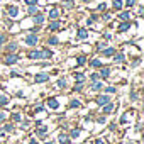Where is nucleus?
<instances>
[{"instance_id":"28","label":"nucleus","mask_w":144,"mask_h":144,"mask_svg":"<svg viewBox=\"0 0 144 144\" xmlns=\"http://www.w3.org/2000/svg\"><path fill=\"white\" fill-rule=\"evenodd\" d=\"M107 93H115V88L114 86H107Z\"/></svg>"},{"instance_id":"16","label":"nucleus","mask_w":144,"mask_h":144,"mask_svg":"<svg viewBox=\"0 0 144 144\" xmlns=\"http://www.w3.org/2000/svg\"><path fill=\"white\" fill-rule=\"evenodd\" d=\"M102 86H104V85H102V83H100V81H95V83H93V85H92V90H100V88H102Z\"/></svg>"},{"instance_id":"40","label":"nucleus","mask_w":144,"mask_h":144,"mask_svg":"<svg viewBox=\"0 0 144 144\" xmlns=\"http://www.w3.org/2000/svg\"><path fill=\"white\" fill-rule=\"evenodd\" d=\"M95 144H105V143H104L102 139H98V141H97V143H95Z\"/></svg>"},{"instance_id":"6","label":"nucleus","mask_w":144,"mask_h":144,"mask_svg":"<svg viewBox=\"0 0 144 144\" xmlns=\"http://www.w3.org/2000/svg\"><path fill=\"white\" fill-rule=\"evenodd\" d=\"M17 59H19L17 56H14V54H9V56L5 58V63H7V65H14V63H17Z\"/></svg>"},{"instance_id":"23","label":"nucleus","mask_w":144,"mask_h":144,"mask_svg":"<svg viewBox=\"0 0 144 144\" xmlns=\"http://www.w3.org/2000/svg\"><path fill=\"white\" fill-rule=\"evenodd\" d=\"M75 78H76V80H78L80 83L83 81V75H81V73H76V75H75Z\"/></svg>"},{"instance_id":"39","label":"nucleus","mask_w":144,"mask_h":144,"mask_svg":"<svg viewBox=\"0 0 144 144\" xmlns=\"http://www.w3.org/2000/svg\"><path fill=\"white\" fill-rule=\"evenodd\" d=\"M29 144H39V143H37L36 139H31V143H29Z\"/></svg>"},{"instance_id":"27","label":"nucleus","mask_w":144,"mask_h":144,"mask_svg":"<svg viewBox=\"0 0 144 144\" xmlns=\"http://www.w3.org/2000/svg\"><path fill=\"white\" fill-rule=\"evenodd\" d=\"M12 119H14L15 122H19V120H20V115H19V114H14V115H12Z\"/></svg>"},{"instance_id":"37","label":"nucleus","mask_w":144,"mask_h":144,"mask_svg":"<svg viewBox=\"0 0 144 144\" xmlns=\"http://www.w3.org/2000/svg\"><path fill=\"white\" fill-rule=\"evenodd\" d=\"M3 42H5V36H3V34H0V44H3Z\"/></svg>"},{"instance_id":"14","label":"nucleus","mask_w":144,"mask_h":144,"mask_svg":"<svg viewBox=\"0 0 144 144\" xmlns=\"http://www.w3.org/2000/svg\"><path fill=\"white\" fill-rule=\"evenodd\" d=\"M131 27V22H124V24H120V27H119V31H127Z\"/></svg>"},{"instance_id":"17","label":"nucleus","mask_w":144,"mask_h":144,"mask_svg":"<svg viewBox=\"0 0 144 144\" xmlns=\"http://www.w3.org/2000/svg\"><path fill=\"white\" fill-rule=\"evenodd\" d=\"M92 66H95V68H100V66H102V61H100V59H93V61H92Z\"/></svg>"},{"instance_id":"20","label":"nucleus","mask_w":144,"mask_h":144,"mask_svg":"<svg viewBox=\"0 0 144 144\" xmlns=\"http://www.w3.org/2000/svg\"><path fill=\"white\" fill-rule=\"evenodd\" d=\"M114 7L115 9H122V2L120 0H114Z\"/></svg>"},{"instance_id":"41","label":"nucleus","mask_w":144,"mask_h":144,"mask_svg":"<svg viewBox=\"0 0 144 144\" xmlns=\"http://www.w3.org/2000/svg\"><path fill=\"white\" fill-rule=\"evenodd\" d=\"M5 119V114H0V120H3Z\"/></svg>"},{"instance_id":"30","label":"nucleus","mask_w":144,"mask_h":144,"mask_svg":"<svg viewBox=\"0 0 144 144\" xmlns=\"http://www.w3.org/2000/svg\"><path fill=\"white\" fill-rule=\"evenodd\" d=\"M49 44H58V39H56V37H51V39H49Z\"/></svg>"},{"instance_id":"38","label":"nucleus","mask_w":144,"mask_h":144,"mask_svg":"<svg viewBox=\"0 0 144 144\" xmlns=\"http://www.w3.org/2000/svg\"><path fill=\"white\" fill-rule=\"evenodd\" d=\"M90 78H92V80H93V81H97V78H98V75H95V73H93V75H92V76H90Z\"/></svg>"},{"instance_id":"13","label":"nucleus","mask_w":144,"mask_h":144,"mask_svg":"<svg viewBox=\"0 0 144 144\" xmlns=\"http://www.w3.org/2000/svg\"><path fill=\"white\" fill-rule=\"evenodd\" d=\"M58 15H59V12H58L56 9H53V10H49V17H51V19H56Z\"/></svg>"},{"instance_id":"1","label":"nucleus","mask_w":144,"mask_h":144,"mask_svg":"<svg viewBox=\"0 0 144 144\" xmlns=\"http://www.w3.org/2000/svg\"><path fill=\"white\" fill-rule=\"evenodd\" d=\"M51 51L49 49H44V51H31L29 53V58L31 59H41V58H51Z\"/></svg>"},{"instance_id":"29","label":"nucleus","mask_w":144,"mask_h":144,"mask_svg":"<svg viewBox=\"0 0 144 144\" xmlns=\"http://www.w3.org/2000/svg\"><path fill=\"white\" fill-rule=\"evenodd\" d=\"M120 17H122V19H129V17H131V14H129V12H124Z\"/></svg>"},{"instance_id":"2","label":"nucleus","mask_w":144,"mask_h":144,"mask_svg":"<svg viewBox=\"0 0 144 144\" xmlns=\"http://www.w3.org/2000/svg\"><path fill=\"white\" fill-rule=\"evenodd\" d=\"M48 80H49V75H46V73L36 75V83H42V81H48Z\"/></svg>"},{"instance_id":"22","label":"nucleus","mask_w":144,"mask_h":144,"mask_svg":"<svg viewBox=\"0 0 144 144\" xmlns=\"http://www.w3.org/2000/svg\"><path fill=\"white\" fill-rule=\"evenodd\" d=\"M29 14H34V15L37 14V9H36V5H31V7H29Z\"/></svg>"},{"instance_id":"44","label":"nucleus","mask_w":144,"mask_h":144,"mask_svg":"<svg viewBox=\"0 0 144 144\" xmlns=\"http://www.w3.org/2000/svg\"><path fill=\"white\" fill-rule=\"evenodd\" d=\"M129 144H132V143H129Z\"/></svg>"},{"instance_id":"19","label":"nucleus","mask_w":144,"mask_h":144,"mask_svg":"<svg viewBox=\"0 0 144 144\" xmlns=\"http://www.w3.org/2000/svg\"><path fill=\"white\" fill-rule=\"evenodd\" d=\"M124 61V54H115V63H122Z\"/></svg>"},{"instance_id":"33","label":"nucleus","mask_w":144,"mask_h":144,"mask_svg":"<svg viewBox=\"0 0 144 144\" xmlns=\"http://www.w3.org/2000/svg\"><path fill=\"white\" fill-rule=\"evenodd\" d=\"M71 107H80V102H78V100H73V102H71Z\"/></svg>"},{"instance_id":"12","label":"nucleus","mask_w":144,"mask_h":144,"mask_svg":"<svg viewBox=\"0 0 144 144\" xmlns=\"http://www.w3.org/2000/svg\"><path fill=\"white\" fill-rule=\"evenodd\" d=\"M114 53H115V49H114V48H107V49L104 51V56H112Z\"/></svg>"},{"instance_id":"35","label":"nucleus","mask_w":144,"mask_h":144,"mask_svg":"<svg viewBox=\"0 0 144 144\" xmlns=\"http://www.w3.org/2000/svg\"><path fill=\"white\" fill-rule=\"evenodd\" d=\"M15 48H17V44H10L9 46V51H15Z\"/></svg>"},{"instance_id":"25","label":"nucleus","mask_w":144,"mask_h":144,"mask_svg":"<svg viewBox=\"0 0 144 144\" xmlns=\"http://www.w3.org/2000/svg\"><path fill=\"white\" fill-rule=\"evenodd\" d=\"M78 136H80V131H78V129L71 131V137H78Z\"/></svg>"},{"instance_id":"10","label":"nucleus","mask_w":144,"mask_h":144,"mask_svg":"<svg viewBox=\"0 0 144 144\" xmlns=\"http://www.w3.org/2000/svg\"><path fill=\"white\" fill-rule=\"evenodd\" d=\"M86 36H88V32H86L85 29H80V31H78V37H80V39H86Z\"/></svg>"},{"instance_id":"5","label":"nucleus","mask_w":144,"mask_h":144,"mask_svg":"<svg viewBox=\"0 0 144 144\" xmlns=\"http://www.w3.org/2000/svg\"><path fill=\"white\" fill-rule=\"evenodd\" d=\"M108 100H110V98H108L107 95H100V97H98V98H97V104H98V105H102V107H104V105H105V104H108Z\"/></svg>"},{"instance_id":"34","label":"nucleus","mask_w":144,"mask_h":144,"mask_svg":"<svg viewBox=\"0 0 144 144\" xmlns=\"http://www.w3.org/2000/svg\"><path fill=\"white\" fill-rule=\"evenodd\" d=\"M105 9H107L105 3H100V5H98V10H105Z\"/></svg>"},{"instance_id":"9","label":"nucleus","mask_w":144,"mask_h":144,"mask_svg":"<svg viewBox=\"0 0 144 144\" xmlns=\"http://www.w3.org/2000/svg\"><path fill=\"white\" fill-rule=\"evenodd\" d=\"M112 108H114V104H105V107H104V114H108V112H112Z\"/></svg>"},{"instance_id":"18","label":"nucleus","mask_w":144,"mask_h":144,"mask_svg":"<svg viewBox=\"0 0 144 144\" xmlns=\"http://www.w3.org/2000/svg\"><path fill=\"white\" fill-rule=\"evenodd\" d=\"M34 20H36L37 24H41V22H44V15H41V14H37V15H36V19H34Z\"/></svg>"},{"instance_id":"42","label":"nucleus","mask_w":144,"mask_h":144,"mask_svg":"<svg viewBox=\"0 0 144 144\" xmlns=\"http://www.w3.org/2000/svg\"><path fill=\"white\" fill-rule=\"evenodd\" d=\"M46 144H54V143H51V141H49V143H46Z\"/></svg>"},{"instance_id":"3","label":"nucleus","mask_w":144,"mask_h":144,"mask_svg":"<svg viewBox=\"0 0 144 144\" xmlns=\"http://www.w3.org/2000/svg\"><path fill=\"white\" fill-rule=\"evenodd\" d=\"M7 12H9V15H10V17H17V15H19V10H17V7H15V5H10V7L7 9Z\"/></svg>"},{"instance_id":"8","label":"nucleus","mask_w":144,"mask_h":144,"mask_svg":"<svg viewBox=\"0 0 144 144\" xmlns=\"http://www.w3.org/2000/svg\"><path fill=\"white\" fill-rule=\"evenodd\" d=\"M59 143H61V144H68V143H70V137L65 136V134H61V136H59Z\"/></svg>"},{"instance_id":"21","label":"nucleus","mask_w":144,"mask_h":144,"mask_svg":"<svg viewBox=\"0 0 144 144\" xmlns=\"http://www.w3.org/2000/svg\"><path fill=\"white\" fill-rule=\"evenodd\" d=\"M9 104V98L7 97H0V105H7Z\"/></svg>"},{"instance_id":"4","label":"nucleus","mask_w":144,"mask_h":144,"mask_svg":"<svg viewBox=\"0 0 144 144\" xmlns=\"http://www.w3.org/2000/svg\"><path fill=\"white\" fill-rule=\"evenodd\" d=\"M26 42L31 44V46H34V44L37 42V36H36V34H29V36L26 37Z\"/></svg>"},{"instance_id":"43","label":"nucleus","mask_w":144,"mask_h":144,"mask_svg":"<svg viewBox=\"0 0 144 144\" xmlns=\"http://www.w3.org/2000/svg\"><path fill=\"white\" fill-rule=\"evenodd\" d=\"M83 2H88V0H83Z\"/></svg>"},{"instance_id":"32","label":"nucleus","mask_w":144,"mask_h":144,"mask_svg":"<svg viewBox=\"0 0 144 144\" xmlns=\"http://www.w3.org/2000/svg\"><path fill=\"white\" fill-rule=\"evenodd\" d=\"M26 3H29V5H36L37 0H26Z\"/></svg>"},{"instance_id":"36","label":"nucleus","mask_w":144,"mask_h":144,"mask_svg":"<svg viewBox=\"0 0 144 144\" xmlns=\"http://www.w3.org/2000/svg\"><path fill=\"white\" fill-rule=\"evenodd\" d=\"M12 129H14V125H10V124H9V125H5V131H9V132H10Z\"/></svg>"},{"instance_id":"24","label":"nucleus","mask_w":144,"mask_h":144,"mask_svg":"<svg viewBox=\"0 0 144 144\" xmlns=\"http://www.w3.org/2000/svg\"><path fill=\"white\" fill-rule=\"evenodd\" d=\"M58 86H59V88H65V86H66V81H65V80H59V81H58Z\"/></svg>"},{"instance_id":"7","label":"nucleus","mask_w":144,"mask_h":144,"mask_svg":"<svg viewBox=\"0 0 144 144\" xmlns=\"http://www.w3.org/2000/svg\"><path fill=\"white\" fill-rule=\"evenodd\" d=\"M48 105H49V108H58L59 107V104H58L56 98H49V100H48Z\"/></svg>"},{"instance_id":"11","label":"nucleus","mask_w":144,"mask_h":144,"mask_svg":"<svg viewBox=\"0 0 144 144\" xmlns=\"http://www.w3.org/2000/svg\"><path fill=\"white\" fill-rule=\"evenodd\" d=\"M108 75H110V70H108V68H102V71H100V76H102V78H107Z\"/></svg>"},{"instance_id":"31","label":"nucleus","mask_w":144,"mask_h":144,"mask_svg":"<svg viewBox=\"0 0 144 144\" xmlns=\"http://www.w3.org/2000/svg\"><path fill=\"white\" fill-rule=\"evenodd\" d=\"M125 3H127V7H132V5H134V3H136V0H127V2H125Z\"/></svg>"},{"instance_id":"26","label":"nucleus","mask_w":144,"mask_h":144,"mask_svg":"<svg viewBox=\"0 0 144 144\" xmlns=\"http://www.w3.org/2000/svg\"><path fill=\"white\" fill-rule=\"evenodd\" d=\"M78 65H85V56H80L78 58Z\"/></svg>"},{"instance_id":"15","label":"nucleus","mask_w":144,"mask_h":144,"mask_svg":"<svg viewBox=\"0 0 144 144\" xmlns=\"http://www.w3.org/2000/svg\"><path fill=\"white\" fill-rule=\"evenodd\" d=\"M49 29H51V31L59 29V22H51V24H49Z\"/></svg>"}]
</instances>
